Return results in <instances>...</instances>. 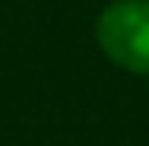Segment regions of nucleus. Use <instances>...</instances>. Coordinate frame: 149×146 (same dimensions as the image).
I'll return each mask as SVG.
<instances>
[{
    "label": "nucleus",
    "mask_w": 149,
    "mask_h": 146,
    "mask_svg": "<svg viewBox=\"0 0 149 146\" xmlns=\"http://www.w3.org/2000/svg\"><path fill=\"white\" fill-rule=\"evenodd\" d=\"M95 38L120 70L149 73V0H114L102 10Z\"/></svg>",
    "instance_id": "1"
}]
</instances>
